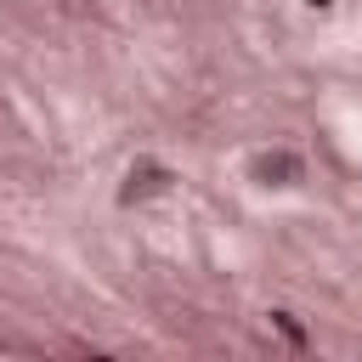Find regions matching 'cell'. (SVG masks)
I'll return each mask as SVG.
<instances>
[{"mask_svg": "<svg viewBox=\"0 0 362 362\" xmlns=\"http://www.w3.org/2000/svg\"><path fill=\"white\" fill-rule=\"evenodd\" d=\"M272 322H277V328H283V334H288L294 345H305V328H300V322H294L288 311H272Z\"/></svg>", "mask_w": 362, "mask_h": 362, "instance_id": "obj_3", "label": "cell"}, {"mask_svg": "<svg viewBox=\"0 0 362 362\" xmlns=\"http://www.w3.org/2000/svg\"><path fill=\"white\" fill-rule=\"evenodd\" d=\"M311 6H334V0H311Z\"/></svg>", "mask_w": 362, "mask_h": 362, "instance_id": "obj_4", "label": "cell"}, {"mask_svg": "<svg viewBox=\"0 0 362 362\" xmlns=\"http://www.w3.org/2000/svg\"><path fill=\"white\" fill-rule=\"evenodd\" d=\"M170 181H175L170 164L141 158V164H130V175H124V204H136V198H158V192H170Z\"/></svg>", "mask_w": 362, "mask_h": 362, "instance_id": "obj_2", "label": "cell"}, {"mask_svg": "<svg viewBox=\"0 0 362 362\" xmlns=\"http://www.w3.org/2000/svg\"><path fill=\"white\" fill-rule=\"evenodd\" d=\"M255 175H260L266 187H300V181H305V158L288 153V147H277V153H260V158H255Z\"/></svg>", "mask_w": 362, "mask_h": 362, "instance_id": "obj_1", "label": "cell"}]
</instances>
